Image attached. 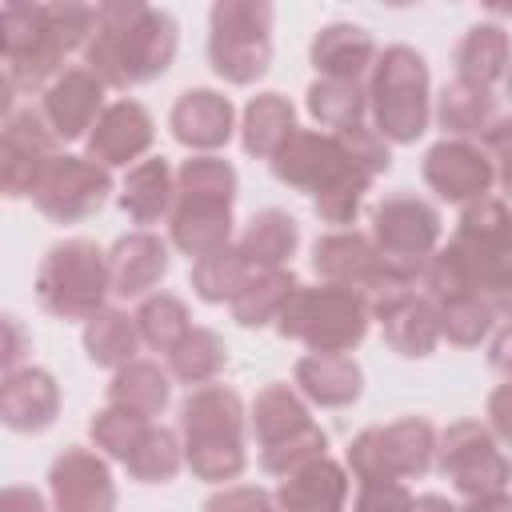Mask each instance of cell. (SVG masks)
Masks as SVG:
<instances>
[{
	"label": "cell",
	"mask_w": 512,
	"mask_h": 512,
	"mask_svg": "<svg viewBox=\"0 0 512 512\" xmlns=\"http://www.w3.org/2000/svg\"><path fill=\"white\" fill-rule=\"evenodd\" d=\"M96 36L92 4H36L12 0L0 8V56L4 76L16 92H44L68 64L72 52H84Z\"/></svg>",
	"instance_id": "6da1fadb"
},
{
	"label": "cell",
	"mask_w": 512,
	"mask_h": 512,
	"mask_svg": "<svg viewBox=\"0 0 512 512\" xmlns=\"http://www.w3.org/2000/svg\"><path fill=\"white\" fill-rule=\"evenodd\" d=\"M180 48V24L172 12L140 0L96 4V36L84 48V64L108 88H136L160 80Z\"/></svg>",
	"instance_id": "7a4b0ae2"
},
{
	"label": "cell",
	"mask_w": 512,
	"mask_h": 512,
	"mask_svg": "<svg viewBox=\"0 0 512 512\" xmlns=\"http://www.w3.org/2000/svg\"><path fill=\"white\" fill-rule=\"evenodd\" d=\"M272 176L284 188L312 196V212L332 228H352L364 196L372 188V172L348 152L336 132L324 128H296L284 148L268 160Z\"/></svg>",
	"instance_id": "3957f363"
},
{
	"label": "cell",
	"mask_w": 512,
	"mask_h": 512,
	"mask_svg": "<svg viewBox=\"0 0 512 512\" xmlns=\"http://www.w3.org/2000/svg\"><path fill=\"white\" fill-rule=\"evenodd\" d=\"M184 464L204 484H228L248 468V408L236 388H188L180 404Z\"/></svg>",
	"instance_id": "277c9868"
},
{
	"label": "cell",
	"mask_w": 512,
	"mask_h": 512,
	"mask_svg": "<svg viewBox=\"0 0 512 512\" xmlns=\"http://www.w3.org/2000/svg\"><path fill=\"white\" fill-rule=\"evenodd\" d=\"M240 176L224 156H188L176 168V204L168 216V240L184 256L204 260L232 244V208Z\"/></svg>",
	"instance_id": "5b68a950"
},
{
	"label": "cell",
	"mask_w": 512,
	"mask_h": 512,
	"mask_svg": "<svg viewBox=\"0 0 512 512\" xmlns=\"http://www.w3.org/2000/svg\"><path fill=\"white\" fill-rule=\"evenodd\" d=\"M368 120L388 144H416L432 120L428 60L412 44H388L368 76Z\"/></svg>",
	"instance_id": "8992f818"
},
{
	"label": "cell",
	"mask_w": 512,
	"mask_h": 512,
	"mask_svg": "<svg viewBox=\"0 0 512 512\" xmlns=\"http://www.w3.org/2000/svg\"><path fill=\"white\" fill-rule=\"evenodd\" d=\"M108 296H112L108 252L96 240L68 236L44 252L36 268V304L48 316L64 324H76V320L88 324L96 312L108 308Z\"/></svg>",
	"instance_id": "52a82bcc"
},
{
	"label": "cell",
	"mask_w": 512,
	"mask_h": 512,
	"mask_svg": "<svg viewBox=\"0 0 512 512\" xmlns=\"http://www.w3.org/2000/svg\"><path fill=\"white\" fill-rule=\"evenodd\" d=\"M248 428L256 432L260 468L268 476H288L304 468L308 460L328 456V432L312 420L308 400L296 392V384L268 380L248 408Z\"/></svg>",
	"instance_id": "ba28073f"
},
{
	"label": "cell",
	"mask_w": 512,
	"mask_h": 512,
	"mask_svg": "<svg viewBox=\"0 0 512 512\" xmlns=\"http://www.w3.org/2000/svg\"><path fill=\"white\" fill-rule=\"evenodd\" d=\"M372 324V300L344 284H300L288 308L276 320L284 340L304 344L308 352H352L364 344Z\"/></svg>",
	"instance_id": "9c48e42d"
},
{
	"label": "cell",
	"mask_w": 512,
	"mask_h": 512,
	"mask_svg": "<svg viewBox=\"0 0 512 512\" xmlns=\"http://www.w3.org/2000/svg\"><path fill=\"white\" fill-rule=\"evenodd\" d=\"M448 252L460 264L468 288L492 300L500 312V304L512 296V204L488 196L460 208Z\"/></svg>",
	"instance_id": "30bf717a"
},
{
	"label": "cell",
	"mask_w": 512,
	"mask_h": 512,
	"mask_svg": "<svg viewBox=\"0 0 512 512\" xmlns=\"http://www.w3.org/2000/svg\"><path fill=\"white\" fill-rule=\"evenodd\" d=\"M272 20L268 0H216L208 12V64L224 84L248 88L272 64Z\"/></svg>",
	"instance_id": "8fae6325"
},
{
	"label": "cell",
	"mask_w": 512,
	"mask_h": 512,
	"mask_svg": "<svg viewBox=\"0 0 512 512\" xmlns=\"http://www.w3.org/2000/svg\"><path fill=\"white\" fill-rule=\"evenodd\" d=\"M440 432L428 416H400L352 436L344 460L356 480H420L436 468Z\"/></svg>",
	"instance_id": "7c38bea8"
},
{
	"label": "cell",
	"mask_w": 512,
	"mask_h": 512,
	"mask_svg": "<svg viewBox=\"0 0 512 512\" xmlns=\"http://www.w3.org/2000/svg\"><path fill=\"white\" fill-rule=\"evenodd\" d=\"M444 216L432 200L416 192H388L372 208V244L384 256L392 272H400L408 284L420 288V276L428 260L440 252Z\"/></svg>",
	"instance_id": "4fadbf2b"
},
{
	"label": "cell",
	"mask_w": 512,
	"mask_h": 512,
	"mask_svg": "<svg viewBox=\"0 0 512 512\" xmlns=\"http://www.w3.org/2000/svg\"><path fill=\"white\" fill-rule=\"evenodd\" d=\"M312 272L324 284H344V288L364 292L372 304L416 288L384 264V256L372 244V232H360V228H332V232L316 236L312 240Z\"/></svg>",
	"instance_id": "5bb4252c"
},
{
	"label": "cell",
	"mask_w": 512,
	"mask_h": 512,
	"mask_svg": "<svg viewBox=\"0 0 512 512\" xmlns=\"http://www.w3.org/2000/svg\"><path fill=\"white\" fill-rule=\"evenodd\" d=\"M436 468L444 480H452L460 500L508 492V480H512V460L500 452V440L480 420H452L440 432Z\"/></svg>",
	"instance_id": "9a60e30c"
},
{
	"label": "cell",
	"mask_w": 512,
	"mask_h": 512,
	"mask_svg": "<svg viewBox=\"0 0 512 512\" xmlns=\"http://www.w3.org/2000/svg\"><path fill=\"white\" fill-rule=\"evenodd\" d=\"M112 196V172L88 156L56 152L32 188V208L52 224H80L96 216Z\"/></svg>",
	"instance_id": "2e32d148"
},
{
	"label": "cell",
	"mask_w": 512,
	"mask_h": 512,
	"mask_svg": "<svg viewBox=\"0 0 512 512\" xmlns=\"http://www.w3.org/2000/svg\"><path fill=\"white\" fill-rule=\"evenodd\" d=\"M56 152H60V140L48 128L40 104H20L12 116H4V128H0V192L8 200L32 196L40 172Z\"/></svg>",
	"instance_id": "e0dca14e"
},
{
	"label": "cell",
	"mask_w": 512,
	"mask_h": 512,
	"mask_svg": "<svg viewBox=\"0 0 512 512\" xmlns=\"http://www.w3.org/2000/svg\"><path fill=\"white\" fill-rule=\"evenodd\" d=\"M420 176L428 192H436V200L460 208L488 200L496 188V164L480 140H436L420 160Z\"/></svg>",
	"instance_id": "ac0fdd59"
},
{
	"label": "cell",
	"mask_w": 512,
	"mask_h": 512,
	"mask_svg": "<svg viewBox=\"0 0 512 512\" xmlns=\"http://www.w3.org/2000/svg\"><path fill=\"white\" fill-rule=\"evenodd\" d=\"M48 496L56 512H116V480L108 456L68 444L48 464Z\"/></svg>",
	"instance_id": "d6986e66"
},
{
	"label": "cell",
	"mask_w": 512,
	"mask_h": 512,
	"mask_svg": "<svg viewBox=\"0 0 512 512\" xmlns=\"http://www.w3.org/2000/svg\"><path fill=\"white\" fill-rule=\"evenodd\" d=\"M152 140H156V120H152V112H148L140 100L124 96V100H112V104L100 112V120H96L92 132L84 136V156L96 160V164H104L108 172H112V168H128V164L136 168L140 156L152 148Z\"/></svg>",
	"instance_id": "ffe728a7"
},
{
	"label": "cell",
	"mask_w": 512,
	"mask_h": 512,
	"mask_svg": "<svg viewBox=\"0 0 512 512\" xmlns=\"http://www.w3.org/2000/svg\"><path fill=\"white\" fill-rule=\"evenodd\" d=\"M104 88L108 84L88 64H72L40 92V112H44L48 128L56 132V140H80L92 132V124L108 108Z\"/></svg>",
	"instance_id": "44dd1931"
},
{
	"label": "cell",
	"mask_w": 512,
	"mask_h": 512,
	"mask_svg": "<svg viewBox=\"0 0 512 512\" xmlns=\"http://www.w3.org/2000/svg\"><path fill=\"white\" fill-rule=\"evenodd\" d=\"M372 320L380 324L384 344L400 356V360H424L436 352L440 344V316L436 304L424 292H396L372 304Z\"/></svg>",
	"instance_id": "7402d4cb"
},
{
	"label": "cell",
	"mask_w": 512,
	"mask_h": 512,
	"mask_svg": "<svg viewBox=\"0 0 512 512\" xmlns=\"http://www.w3.org/2000/svg\"><path fill=\"white\" fill-rule=\"evenodd\" d=\"M168 128L196 156H216L236 132V108L216 88H188L176 96L168 112Z\"/></svg>",
	"instance_id": "603a6c76"
},
{
	"label": "cell",
	"mask_w": 512,
	"mask_h": 512,
	"mask_svg": "<svg viewBox=\"0 0 512 512\" xmlns=\"http://www.w3.org/2000/svg\"><path fill=\"white\" fill-rule=\"evenodd\" d=\"M168 268H172L168 240L148 232V228L124 232L108 248V272H112V296L116 300H144V296L160 292Z\"/></svg>",
	"instance_id": "cb8c5ba5"
},
{
	"label": "cell",
	"mask_w": 512,
	"mask_h": 512,
	"mask_svg": "<svg viewBox=\"0 0 512 512\" xmlns=\"http://www.w3.org/2000/svg\"><path fill=\"white\" fill-rule=\"evenodd\" d=\"M376 40L368 28L348 24V20H332L324 24L312 44H308V60L316 68V80H348V84H368L372 68H376Z\"/></svg>",
	"instance_id": "d4e9b609"
},
{
	"label": "cell",
	"mask_w": 512,
	"mask_h": 512,
	"mask_svg": "<svg viewBox=\"0 0 512 512\" xmlns=\"http://www.w3.org/2000/svg\"><path fill=\"white\" fill-rule=\"evenodd\" d=\"M60 416V384L48 368L24 364L16 372H4L0 384V420L12 432H44Z\"/></svg>",
	"instance_id": "484cf974"
},
{
	"label": "cell",
	"mask_w": 512,
	"mask_h": 512,
	"mask_svg": "<svg viewBox=\"0 0 512 512\" xmlns=\"http://www.w3.org/2000/svg\"><path fill=\"white\" fill-rule=\"evenodd\" d=\"M348 492H352L348 468L332 456H320L280 476L276 504L280 512H348Z\"/></svg>",
	"instance_id": "4316f807"
},
{
	"label": "cell",
	"mask_w": 512,
	"mask_h": 512,
	"mask_svg": "<svg viewBox=\"0 0 512 512\" xmlns=\"http://www.w3.org/2000/svg\"><path fill=\"white\" fill-rule=\"evenodd\" d=\"M292 384L316 408H352L364 392V372L348 352H308L296 360Z\"/></svg>",
	"instance_id": "83f0119b"
},
{
	"label": "cell",
	"mask_w": 512,
	"mask_h": 512,
	"mask_svg": "<svg viewBox=\"0 0 512 512\" xmlns=\"http://www.w3.org/2000/svg\"><path fill=\"white\" fill-rule=\"evenodd\" d=\"M116 200H120V212L140 228L168 220L176 204V168L164 156H144L136 168H128Z\"/></svg>",
	"instance_id": "f1b7e54d"
},
{
	"label": "cell",
	"mask_w": 512,
	"mask_h": 512,
	"mask_svg": "<svg viewBox=\"0 0 512 512\" xmlns=\"http://www.w3.org/2000/svg\"><path fill=\"white\" fill-rule=\"evenodd\" d=\"M452 64H456V80L492 92V88L508 76V64H512V40H508V28L496 24V20H480V24H472V28L460 36V44H456Z\"/></svg>",
	"instance_id": "f546056e"
},
{
	"label": "cell",
	"mask_w": 512,
	"mask_h": 512,
	"mask_svg": "<svg viewBox=\"0 0 512 512\" xmlns=\"http://www.w3.org/2000/svg\"><path fill=\"white\" fill-rule=\"evenodd\" d=\"M296 132V108L280 92H256L240 116V144L252 160H272Z\"/></svg>",
	"instance_id": "4dcf8cb0"
},
{
	"label": "cell",
	"mask_w": 512,
	"mask_h": 512,
	"mask_svg": "<svg viewBox=\"0 0 512 512\" xmlns=\"http://www.w3.org/2000/svg\"><path fill=\"white\" fill-rule=\"evenodd\" d=\"M496 96L488 88L464 84V80H448L436 96V124L444 128V136L452 140H480L492 120H496Z\"/></svg>",
	"instance_id": "1f68e13d"
},
{
	"label": "cell",
	"mask_w": 512,
	"mask_h": 512,
	"mask_svg": "<svg viewBox=\"0 0 512 512\" xmlns=\"http://www.w3.org/2000/svg\"><path fill=\"white\" fill-rule=\"evenodd\" d=\"M236 248L256 268H288V260L300 248V224L284 208H264L244 224V232L236 236Z\"/></svg>",
	"instance_id": "d6a6232c"
},
{
	"label": "cell",
	"mask_w": 512,
	"mask_h": 512,
	"mask_svg": "<svg viewBox=\"0 0 512 512\" xmlns=\"http://www.w3.org/2000/svg\"><path fill=\"white\" fill-rule=\"evenodd\" d=\"M172 400V372L160 368L156 360H132L120 372H112L108 384V404L128 408L144 420H156Z\"/></svg>",
	"instance_id": "836d02e7"
},
{
	"label": "cell",
	"mask_w": 512,
	"mask_h": 512,
	"mask_svg": "<svg viewBox=\"0 0 512 512\" xmlns=\"http://www.w3.org/2000/svg\"><path fill=\"white\" fill-rule=\"evenodd\" d=\"M140 328H136V316H128L124 308H104L96 312L88 324H84V356L88 364L96 368H112L120 372L124 364L140 360Z\"/></svg>",
	"instance_id": "e575fe53"
},
{
	"label": "cell",
	"mask_w": 512,
	"mask_h": 512,
	"mask_svg": "<svg viewBox=\"0 0 512 512\" xmlns=\"http://www.w3.org/2000/svg\"><path fill=\"white\" fill-rule=\"evenodd\" d=\"M300 280L292 268H264L248 280V288L228 304L232 308V320L240 328H268L280 320V312L288 308V300L296 296Z\"/></svg>",
	"instance_id": "d590c367"
},
{
	"label": "cell",
	"mask_w": 512,
	"mask_h": 512,
	"mask_svg": "<svg viewBox=\"0 0 512 512\" xmlns=\"http://www.w3.org/2000/svg\"><path fill=\"white\" fill-rule=\"evenodd\" d=\"M256 272H264V268H256V264L236 248V240H232L228 248H220V252L196 260L192 272H188V284H192V292H196L204 304H232V300L248 288V280H252Z\"/></svg>",
	"instance_id": "8d00e7d4"
},
{
	"label": "cell",
	"mask_w": 512,
	"mask_h": 512,
	"mask_svg": "<svg viewBox=\"0 0 512 512\" xmlns=\"http://www.w3.org/2000/svg\"><path fill=\"white\" fill-rule=\"evenodd\" d=\"M432 304H436V316H440V336L448 344H456V348H476L496 332V320H500L496 304L484 300L472 288L448 292V296H440Z\"/></svg>",
	"instance_id": "74e56055"
},
{
	"label": "cell",
	"mask_w": 512,
	"mask_h": 512,
	"mask_svg": "<svg viewBox=\"0 0 512 512\" xmlns=\"http://www.w3.org/2000/svg\"><path fill=\"white\" fill-rule=\"evenodd\" d=\"M228 368V344L216 328L196 324L172 352H168V372L172 380L188 384V388H204L216 384V376Z\"/></svg>",
	"instance_id": "f35d334b"
},
{
	"label": "cell",
	"mask_w": 512,
	"mask_h": 512,
	"mask_svg": "<svg viewBox=\"0 0 512 512\" xmlns=\"http://www.w3.org/2000/svg\"><path fill=\"white\" fill-rule=\"evenodd\" d=\"M304 104H308V116H312L324 132H344V128L368 124V84L312 80Z\"/></svg>",
	"instance_id": "ab89813d"
},
{
	"label": "cell",
	"mask_w": 512,
	"mask_h": 512,
	"mask_svg": "<svg viewBox=\"0 0 512 512\" xmlns=\"http://www.w3.org/2000/svg\"><path fill=\"white\" fill-rule=\"evenodd\" d=\"M136 316V328H140V340L152 348V352H172L196 324H192V312L188 304L176 296V292H152L140 300V308L132 312Z\"/></svg>",
	"instance_id": "60d3db41"
},
{
	"label": "cell",
	"mask_w": 512,
	"mask_h": 512,
	"mask_svg": "<svg viewBox=\"0 0 512 512\" xmlns=\"http://www.w3.org/2000/svg\"><path fill=\"white\" fill-rule=\"evenodd\" d=\"M124 468H128V476L136 484H168V480H176L180 468H184V440H180V432H172L164 424H152L144 444L128 456Z\"/></svg>",
	"instance_id": "b9f144b4"
},
{
	"label": "cell",
	"mask_w": 512,
	"mask_h": 512,
	"mask_svg": "<svg viewBox=\"0 0 512 512\" xmlns=\"http://www.w3.org/2000/svg\"><path fill=\"white\" fill-rule=\"evenodd\" d=\"M152 424H156V420H144V416H136V412H128V408H116V404H104L100 412H92L88 436H92V444L100 448V456L128 464V456L144 444V436H148Z\"/></svg>",
	"instance_id": "7bdbcfd3"
},
{
	"label": "cell",
	"mask_w": 512,
	"mask_h": 512,
	"mask_svg": "<svg viewBox=\"0 0 512 512\" xmlns=\"http://www.w3.org/2000/svg\"><path fill=\"white\" fill-rule=\"evenodd\" d=\"M412 500L404 480H356L352 512H412Z\"/></svg>",
	"instance_id": "ee69618b"
},
{
	"label": "cell",
	"mask_w": 512,
	"mask_h": 512,
	"mask_svg": "<svg viewBox=\"0 0 512 512\" xmlns=\"http://www.w3.org/2000/svg\"><path fill=\"white\" fill-rule=\"evenodd\" d=\"M200 512H280V504H276V492L260 484H224L204 500Z\"/></svg>",
	"instance_id": "f6af8a7d"
},
{
	"label": "cell",
	"mask_w": 512,
	"mask_h": 512,
	"mask_svg": "<svg viewBox=\"0 0 512 512\" xmlns=\"http://www.w3.org/2000/svg\"><path fill=\"white\" fill-rule=\"evenodd\" d=\"M484 424L492 428V436L504 444V448H512V380H504V384H496L492 392H488V404H484Z\"/></svg>",
	"instance_id": "bcb514c9"
},
{
	"label": "cell",
	"mask_w": 512,
	"mask_h": 512,
	"mask_svg": "<svg viewBox=\"0 0 512 512\" xmlns=\"http://www.w3.org/2000/svg\"><path fill=\"white\" fill-rule=\"evenodd\" d=\"M4 372H16V368H24L20 360L32 352V336L24 332V324H20V316H4Z\"/></svg>",
	"instance_id": "7dc6e473"
},
{
	"label": "cell",
	"mask_w": 512,
	"mask_h": 512,
	"mask_svg": "<svg viewBox=\"0 0 512 512\" xmlns=\"http://www.w3.org/2000/svg\"><path fill=\"white\" fill-rule=\"evenodd\" d=\"M488 364H492V372H500L504 380H512V320L496 324V332L488 340Z\"/></svg>",
	"instance_id": "c3c4849f"
},
{
	"label": "cell",
	"mask_w": 512,
	"mask_h": 512,
	"mask_svg": "<svg viewBox=\"0 0 512 512\" xmlns=\"http://www.w3.org/2000/svg\"><path fill=\"white\" fill-rule=\"evenodd\" d=\"M0 512H48V500L28 484H8L0 492Z\"/></svg>",
	"instance_id": "681fc988"
},
{
	"label": "cell",
	"mask_w": 512,
	"mask_h": 512,
	"mask_svg": "<svg viewBox=\"0 0 512 512\" xmlns=\"http://www.w3.org/2000/svg\"><path fill=\"white\" fill-rule=\"evenodd\" d=\"M460 512H512V492H488V496L460 500Z\"/></svg>",
	"instance_id": "f907efd6"
},
{
	"label": "cell",
	"mask_w": 512,
	"mask_h": 512,
	"mask_svg": "<svg viewBox=\"0 0 512 512\" xmlns=\"http://www.w3.org/2000/svg\"><path fill=\"white\" fill-rule=\"evenodd\" d=\"M412 512H460V504L440 496V492H424V496L412 500Z\"/></svg>",
	"instance_id": "816d5d0a"
},
{
	"label": "cell",
	"mask_w": 512,
	"mask_h": 512,
	"mask_svg": "<svg viewBox=\"0 0 512 512\" xmlns=\"http://www.w3.org/2000/svg\"><path fill=\"white\" fill-rule=\"evenodd\" d=\"M492 164H496V184H500V192L512 200V152L500 156V160H492Z\"/></svg>",
	"instance_id": "f5cc1de1"
},
{
	"label": "cell",
	"mask_w": 512,
	"mask_h": 512,
	"mask_svg": "<svg viewBox=\"0 0 512 512\" xmlns=\"http://www.w3.org/2000/svg\"><path fill=\"white\" fill-rule=\"evenodd\" d=\"M500 320H512V296L500 304Z\"/></svg>",
	"instance_id": "db71d44e"
},
{
	"label": "cell",
	"mask_w": 512,
	"mask_h": 512,
	"mask_svg": "<svg viewBox=\"0 0 512 512\" xmlns=\"http://www.w3.org/2000/svg\"><path fill=\"white\" fill-rule=\"evenodd\" d=\"M504 88H508V96H512V64H508V76H504Z\"/></svg>",
	"instance_id": "11a10c76"
}]
</instances>
